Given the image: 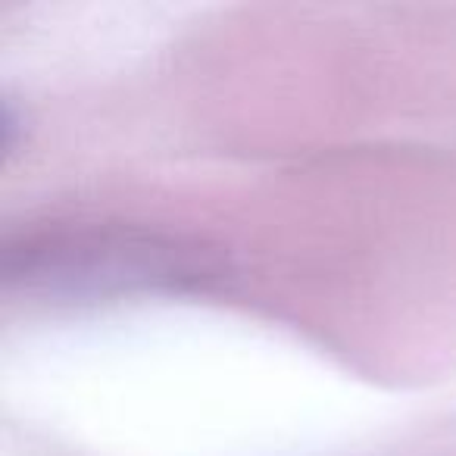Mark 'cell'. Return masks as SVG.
Masks as SVG:
<instances>
[{"label":"cell","instance_id":"1","mask_svg":"<svg viewBox=\"0 0 456 456\" xmlns=\"http://www.w3.org/2000/svg\"><path fill=\"white\" fill-rule=\"evenodd\" d=\"M197 248L128 225H45L4 250V279L35 297H110L147 288H184L213 279Z\"/></svg>","mask_w":456,"mask_h":456}]
</instances>
